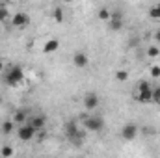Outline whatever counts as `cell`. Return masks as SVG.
<instances>
[{"instance_id":"11","label":"cell","mask_w":160,"mask_h":158,"mask_svg":"<svg viewBox=\"0 0 160 158\" xmlns=\"http://www.w3.org/2000/svg\"><path fill=\"white\" fill-rule=\"evenodd\" d=\"M28 114L24 112V110H15L13 112V116H11V121L13 123H17V125H26L28 123Z\"/></svg>"},{"instance_id":"25","label":"cell","mask_w":160,"mask_h":158,"mask_svg":"<svg viewBox=\"0 0 160 158\" xmlns=\"http://www.w3.org/2000/svg\"><path fill=\"white\" fill-rule=\"evenodd\" d=\"M155 41L160 43V30H157V34H155Z\"/></svg>"},{"instance_id":"9","label":"cell","mask_w":160,"mask_h":158,"mask_svg":"<svg viewBox=\"0 0 160 158\" xmlns=\"http://www.w3.org/2000/svg\"><path fill=\"white\" fill-rule=\"evenodd\" d=\"M28 125H30L36 132H41V130L45 128V125H47V119H45V116H32V117L28 119Z\"/></svg>"},{"instance_id":"14","label":"cell","mask_w":160,"mask_h":158,"mask_svg":"<svg viewBox=\"0 0 160 158\" xmlns=\"http://www.w3.org/2000/svg\"><path fill=\"white\" fill-rule=\"evenodd\" d=\"M145 54H147V58H149V60H157V58L160 56V47H158V45H151V47H147Z\"/></svg>"},{"instance_id":"5","label":"cell","mask_w":160,"mask_h":158,"mask_svg":"<svg viewBox=\"0 0 160 158\" xmlns=\"http://www.w3.org/2000/svg\"><path fill=\"white\" fill-rule=\"evenodd\" d=\"M28 22H30V17L24 11H17L11 15V26L13 28H24V26H28Z\"/></svg>"},{"instance_id":"18","label":"cell","mask_w":160,"mask_h":158,"mask_svg":"<svg viewBox=\"0 0 160 158\" xmlns=\"http://www.w3.org/2000/svg\"><path fill=\"white\" fill-rule=\"evenodd\" d=\"M13 130H15V123H13L11 119H9V121H4V123H2V132H4V134H11Z\"/></svg>"},{"instance_id":"22","label":"cell","mask_w":160,"mask_h":158,"mask_svg":"<svg viewBox=\"0 0 160 158\" xmlns=\"http://www.w3.org/2000/svg\"><path fill=\"white\" fill-rule=\"evenodd\" d=\"M149 17H151V19H155V21H160V4L153 6V7L149 9Z\"/></svg>"},{"instance_id":"12","label":"cell","mask_w":160,"mask_h":158,"mask_svg":"<svg viewBox=\"0 0 160 158\" xmlns=\"http://www.w3.org/2000/svg\"><path fill=\"white\" fill-rule=\"evenodd\" d=\"M123 24H125V22H123L121 17H112V19L108 21V28H110L112 32H119L121 28H123Z\"/></svg>"},{"instance_id":"10","label":"cell","mask_w":160,"mask_h":158,"mask_svg":"<svg viewBox=\"0 0 160 158\" xmlns=\"http://www.w3.org/2000/svg\"><path fill=\"white\" fill-rule=\"evenodd\" d=\"M41 48H43V52H45V54H52V52H56V50L60 48V41L54 39V37H48V39L43 43V47H41Z\"/></svg>"},{"instance_id":"16","label":"cell","mask_w":160,"mask_h":158,"mask_svg":"<svg viewBox=\"0 0 160 158\" xmlns=\"http://www.w3.org/2000/svg\"><path fill=\"white\" fill-rule=\"evenodd\" d=\"M145 91H153V87L147 80H140L138 86H136V93H145Z\"/></svg>"},{"instance_id":"15","label":"cell","mask_w":160,"mask_h":158,"mask_svg":"<svg viewBox=\"0 0 160 158\" xmlns=\"http://www.w3.org/2000/svg\"><path fill=\"white\" fill-rule=\"evenodd\" d=\"M97 17H99L101 21H106V22H108V21L112 19V9H110V7H101V9L97 11Z\"/></svg>"},{"instance_id":"1","label":"cell","mask_w":160,"mask_h":158,"mask_svg":"<svg viewBox=\"0 0 160 158\" xmlns=\"http://www.w3.org/2000/svg\"><path fill=\"white\" fill-rule=\"evenodd\" d=\"M63 130H65V136H67L73 143H77V145L82 143V130H80V126H78L77 121H67V123L63 125Z\"/></svg>"},{"instance_id":"8","label":"cell","mask_w":160,"mask_h":158,"mask_svg":"<svg viewBox=\"0 0 160 158\" xmlns=\"http://www.w3.org/2000/svg\"><path fill=\"white\" fill-rule=\"evenodd\" d=\"M89 63V58H88V54L86 52H75L73 54V65L77 67V69H84L86 65Z\"/></svg>"},{"instance_id":"17","label":"cell","mask_w":160,"mask_h":158,"mask_svg":"<svg viewBox=\"0 0 160 158\" xmlns=\"http://www.w3.org/2000/svg\"><path fill=\"white\" fill-rule=\"evenodd\" d=\"M0 156L2 158H13L15 156V149H13L11 145H4V147L0 149Z\"/></svg>"},{"instance_id":"19","label":"cell","mask_w":160,"mask_h":158,"mask_svg":"<svg viewBox=\"0 0 160 158\" xmlns=\"http://www.w3.org/2000/svg\"><path fill=\"white\" fill-rule=\"evenodd\" d=\"M114 77H116L118 82H127V80H128V71H127V69H118Z\"/></svg>"},{"instance_id":"20","label":"cell","mask_w":160,"mask_h":158,"mask_svg":"<svg viewBox=\"0 0 160 158\" xmlns=\"http://www.w3.org/2000/svg\"><path fill=\"white\" fill-rule=\"evenodd\" d=\"M52 19L56 21V22H63V9L62 7H54V11H52Z\"/></svg>"},{"instance_id":"4","label":"cell","mask_w":160,"mask_h":158,"mask_svg":"<svg viewBox=\"0 0 160 158\" xmlns=\"http://www.w3.org/2000/svg\"><path fill=\"white\" fill-rule=\"evenodd\" d=\"M138 134H140V128H138V125H134V123H127V125L121 128V138H123L125 141H132Z\"/></svg>"},{"instance_id":"7","label":"cell","mask_w":160,"mask_h":158,"mask_svg":"<svg viewBox=\"0 0 160 158\" xmlns=\"http://www.w3.org/2000/svg\"><path fill=\"white\" fill-rule=\"evenodd\" d=\"M99 104H101V99H99V95H97L95 91L86 93V97H84V108H86L88 112H93Z\"/></svg>"},{"instance_id":"3","label":"cell","mask_w":160,"mask_h":158,"mask_svg":"<svg viewBox=\"0 0 160 158\" xmlns=\"http://www.w3.org/2000/svg\"><path fill=\"white\" fill-rule=\"evenodd\" d=\"M84 128L88 132H101L104 128V119L99 117V116H89V117H84Z\"/></svg>"},{"instance_id":"13","label":"cell","mask_w":160,"mask_h":158,"mask_svg":"<svg viewBox=\"0 0 160 158\" xmlns=\"http://www.w3.org/2000/svg\"><path fill=\"white\" fill-rule=\"evenodd\" d=\"M136 99L140 104H149L153 102V91H145V93H136Z\"/></svg>"},{"instance_id":"21","label":"cell","mask_w":160,"mask_h":158,"mask_svg":"<svg viewBox=\"0 0 160 158\" xmlns=\"http://www.w3.org/2000/svg\"><path fill=\"white\" fill-rule=\"evenodd\" d=\"M9 17H11V15H9V9H8V6L0 4V22H6Z\"/></svg>"},{"instance_id":"24","label":"cell","mask_w":160,"mask_h":158,"mask_svg":"<svg viewBox=\"0 0 160 158\" xmlns=\"http://www.w3.org/2000/svg\"><path fill=\"white\" fill-rule=\"evenodd\" d=\"M153 102L160 104V87H155L153 89Z\"/></svg>"},{"instance_id":"6","label":"cell","mask_w":160,"mask_h":158,"mask_svg":"<svg viewBox=\"0 0 160 158\" xmlns=\"http://www.w3.org/2000/svg\"><path fill=\"white\" fill-rule=\"evenodd\" d=\"M36 134H38V132H36L28 123H26V125H21V126L17 128V136H19L21 141H30V140L36 138Z\"/></svg>"},{"instance_id":"2","label":"cell","mask_w":160,"mask_h":158,"mask_svg":"<svg viewBox=\"0 0 160 158\" xmlns=\"http://www.w3.org/2000/svg\"><path fill=\"white\" fill-rule=\"evenodd\" d=\"M22 80H24V71H22V67H19V65L11 67V69L6 73V84H8V86H19Z\"/></svg>"},{"instance_id":"26","label":"cell","mask_w":160,"mask_h":158,"mask_svg":"<svg viewBox=\"0 0 160 158\" xmlns=\"http://www.w3.org/2000/svg\"><path fill=\"white\" fill-rule=\"evenodd\" d=\"M2 73H4V62L0 60V75H2Z\"/></svg>"},{"instance_id":"23","label":"cell","mask_w":160,"mask_h":158,"mask_svg":"<svg viewBox=\"0 0 160 158\" xmlns=\"http://www.w3.org/2000/svg\"><path fill=\"white\" fill-rule=\"evenodd\" d=\"M149 73H151L153 78H160V63H153L149 67Z\"/></svg>"}]
</instances>
